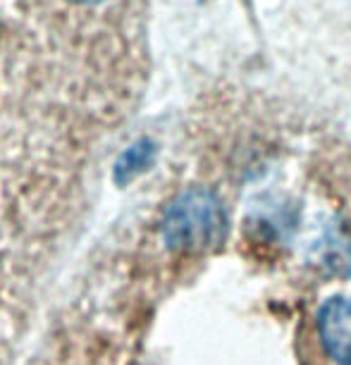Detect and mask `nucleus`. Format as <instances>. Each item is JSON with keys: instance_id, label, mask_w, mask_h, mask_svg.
<instances>
[{"instance_id": "obj_1", "label": "nucleus", "mask_w": 351, "mask_h": 365, "mask_svg": "<svg viewBox=\"0 0 351 365\" xmlns=\"http://www.w3.org/2000/svg\"><path fill=\"white\" fill-rule=\"evenodd\" d=\"M227 212L215 191L189 187L180 191L161 220V239L170 251L203 253L223 244Z\"/></svg>"}, {"instance_id": "obj_2", "label": "nucleus", "mask_w": 351, "mask_h": 365, "mask_svg": "<svg viewBox=\"0 0 351 365\" xmlns=\"http://www.w3.org/2000/svg\"><path fill=\"white\" fill-rule=\"evenodd\" d=\"M318 336L337 365H351V299L330 296L318 308Z\"/></svg>"}, {"instance_id": "obj_3", "label": "nucleus", "mask_w": 351, "mask_h": 365, "mask_svg": "<svg viewBox=\"0 0 351 365\" xmlns=\"http://www.w3.org/2000/svg\"><path fill=\"white\" fill-rule=\"evenodd\" d=\"M308 263L315 270L335 274V277H351V222L349 220H332L322 227L320 237L308 249Z\"/></svg>"}, {"instance_id": "obj_4", "label": "nucleus", "mask_w": 351, "mask_h": 365, "mask_svg": "<svg viewBox=\"0 0 351 365\" xmlns=\"http://www.w3.org/2000/svg\"><path fill=\"white\" fill-rule=\"evenodd\" d=\"M153 158H156V146L148 139L132 143V146L120 155V160L115 163V182L117 184L132 182L136 175H141V172H146L151 168Z\"/></svg>"}, {"instance_id": "obj_5", "label": "nucleus", "mask_w": 351, "mask_h": 365, "mask_svg": "<svg viewBox=\"0 0 351 365\" xmlns=\"http://www.w3.org/2000/svg\"><path fill=\"white\" fill-rule=\"evenodd\" d=\"M74 3H84V5H93V3H103V0H74Z\"/></svg>"}]
</instances>
